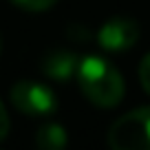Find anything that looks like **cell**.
Wrapping results in <instances>:
<instances>
[{
    "instance_id": "1",
    "label": "cell",
    "mask_w": 150,
    "mask_h": 150,
    "mask_svg": "<svg viewBox=\"0 0 150 150\" xmlns=\"http://www.w3.org/2000/svg\"><path fill=\"white\" fill-rule=\"evenodd\" d=\"M75 77L80 88L95 106L112 108L124 97V77L108 60L99 55H86L77 62Z\"/></svg>"
},
{
    "instance_id": "2",
    "label": "cell",
    "mask_w": 150,
    "mask_h": 150,
    "mask_svg": "<svg viewBox=\"0 0 150 150\" xmlns=\"http://www.w3.org/2000/svg\"><path fill=\"white\" fill-rule=\"evenodd\" d=\"M110 150H150V106L126 112L108 130Z\"/></svg>"
},
{
    "instance_id": "3",
    "label": "cell",
    "mask_w": 150,
    "mask_h": 150,
    "mask_svg": "<svg viewBox=\"0 0 150 150\" xmlns=\"http://www.w3.org/2000/svg\"><path fill=\"white\" fill-rule=\"evenodd\" d=\"M11 104L29 117H49L57 108V99L47 84L35 80H20L11 86Z\"/></svg>"
},
{
    "instance_id": "4",
    "label": "cell",
    "mask_w": 150,
    "mask_h": 150,
    "mask_svg": "<svg viewBox=\"0 0 150 150\" xmlns=\"http://www.w3.org/2000/svg\"><path fill=\"white\" fill-rule=\"evenodd\" d=\"M97 40L106 51H128L139 40V24L130 18H112L102 24Z\"/></svg>"
},
{
    "instance_id": "5",
    "label": "cell",
    "mask_w": 150,
    "mask_h": 150,
    "mask_svg": "<svg viewBox=\"0 0 150 150\" xmlns=\"http://www.w3.org/2000/svg\"><path fill=\"white\" fill-rule=\"evenodd\" d=\"M77 55L73 51L66 49H55V51L47 53V57L42 60V71L44 75H49L55 82H64L69 77H73L77 71Z\"/></svg>"
},
{
    "instance_id": "6",
    "label": "cell",
    "mask_w": 150,
    "mask_h": 150,
    "mask_svg": "<svg viewBox=\"0 0 150 150\" xmlns=\"http://www.w3.org/2000/svg\"><path fill=\"white\" fill-rule=\"evenodd\" d=\"M69 144V135L60 124H44L35 135L38 150H64Z\"/></svg>"
},
{
    "instance_id": "7",
    "label": "cell",
    "mask_w": 150,
    "mask_h": 150,
    "mask_svg": "<svg viewBox=\"0 0 150 150\" xmlns=\"http://www.w3.org/2000/svg\"><path fill=\"white\" fill-rule=\"evenodd\" d=\"M11 2H13L16 7H20V9H24V11H33V13H38V11L51 9L57 0H11Z\"/></svg>"
},
{
    "instance_id": "8",
    "label": "cell",
    "mask_w": 150,
    "mask_h": 150,
    "mask_svg": "<svg viewBox=\"0 0 150 150\" xmlns=\"http://www.w3.org/2000/svg\"><path fill=\"white\" fill-rule=\"evenodd\" d=\"M139 80H141L144 91L150 95V53H146L141 64H139Z\"/></svg>"
},
{
    "instance_id": "9",
    "label": "cell",
    "mask_w": 150,
    "mask_h": 150,
    "mask_svg": "<svg viewBox=\"0 0 150 150\" xmlns=\"http://www.w3.org/2000/svg\"><path fill=\"white\" fill-rule=\"evenodd\" d=\"M7 132H9V115H7L5 104L0 102V141L7 137Z\"/></svg>"
},
{
    "instance_id": "10",
    "label": "cell",
    "mask_w": 150,
    "mask_h": 150,
    "mask_svg": "<svg viewBox=\"0 0 150 150\" xmlns=\"http://www.w3.org/2000/svg\"><path fill=\"white\" fill-rule=\"evenodd\" d=\"M0 47H2V40H0Z\"/></svg>"
}]
</instances>
